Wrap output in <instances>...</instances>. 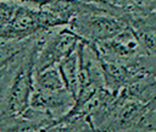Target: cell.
Here are the masks:
<instances>
[{
  "mask_svg": "<svg viewBox=\"0 0 156 132\" xmlns=\"http://www.w3.org/2000/svg\"><path fill=\"white\" fill-rule=\"evenodd\" d=\"M69 28L87 42H102L123 33L129 24L111 15L83 13L69 22Z\"/></svg>",
  "mask_w": 156,
  "mask_h": 132,
  "instance_id": "1",
  "label": "cell"
},
{
  "mask_svg": "<svg viewBox=\"0 0 156 132\" xmlns=\"http://www.w3.org/2000/svg\"><path fill=\"white\" fill-rule=\"evenodd\" d=\"M82 40L83 38L71 28L61 29L57 33L49 35V39L44 42L37 55L34 72L57 65L65 56L74 51Z\"/></svg>",
  "mask_w": 156,
  "mask_h": 132,
  "instance_id": "2",
  "label": "cell"
},
{
  "mask_svg": "<svg viewBox=\"0 0 156 132\" xmlns=\"http://www.w3.org/2000/svg\"><path fill=\"white\" fill-rule=\"evenodd\" d=\"M57 67H58L60 73L62 76L66 89L73 95V98L76 100L78 88H79V81H78V70H79L78 48L74 51H72L71 54H68L67 56H65L57 64Z\"/></svg>",
  "mask_w": 156,
  "mask_h": 132,
  "instance_id": "3",
  "label": "cell"
},
{
  "mask_svg": "<svg viewBox=\"0 0 156 132\" xmlns=\"http://www.w3.org/2000/svg\"><path fill=\"white\" fill-rule=\"evenodd\" d=\"M34 86L37 88H40L44 90H50V92L66 89L57 65L46 67L38 72H34Z\"/></svg>",
  "mask_w": 156,
  "mask_h": 132,
  "instance_id": "4",
  "label": "cell"
},
{
  "mask_svg": "<svg viewBox=\"0 0 156 132\" xmlns=\"http://www.w3.org/2000/svg\"><path fill=\"white\" fill-rule=\"evenodd\" d=\"M144 20H145L146 22H149V23L156 26V12H151V13H149Z\"/></svg>",
  "mask_w": 156,
  "mask_h": 132,
  "instance_id": "5",
  "label": "cell"
},
{
  "mask_svg": "<svg viewBox=\"0 0 156 132\" xmlns=\"http://www.w3.org/2000/svg\"><path fill=\"white\" fill-rule=\"evenodd\" d=\"M150 11L151 12H156V0H154L150 5Z\"/></svg>",
  "mask_w": 156,
  "mask_h": 132,
  "instance_id": "6",
  "label": "cell"
}]
</instances>
